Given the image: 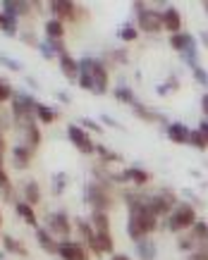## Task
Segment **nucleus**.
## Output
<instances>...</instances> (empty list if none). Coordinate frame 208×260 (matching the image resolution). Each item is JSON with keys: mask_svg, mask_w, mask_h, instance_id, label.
<instances>
[{"mask_svg": "<svg viewBox=\"0 0 208 260\" xmlns=\"http://www.w3.org/2000/svg\"><path fill=\"white\" fill-rule=\"evenodd\" d=\"M12 119H15L19 132L36 124V101L29 98V95L15 93V98H12Z\"/></svg>", "mask_w": 208, "mask_h": 260, "instance_id": "f257e3e1", "label": "nucleus"}, {"mask_svg": "<svg viewBox=\"0 0 208 260\" xmlns=\"http://www.w3.org/2000/svg\"><path fill=\"white\" fill-rule=\"evenodd\" d=\"M196 210H194V205L189 203H177L175 210L168 215V222H165V227L172 232V234H180V232H189V229L196 224Z\"/></svg>", "mask_w": 208, "mask_h": 260, "instance_id": "f03ea898", "label": "nucleus"}, {"mask_svg": "<svg viewBox=\"0 0 208 260\" xmlns=\"http://www.w3.org/2000/svg\"><path fill=\"white\" fill-rule=\"evenodd\" d=\"M79 67H81V74H86L88 79L94 81V93L96 95L108 93V70H105V64L101 60L84 57V60H79Z\"/></svg>", "mask_w": 208, "mask_h": 260, "instance_id": "7ed1b4c3", "label": "nucleus"}, {"mask_svg": "<svg viewBox=\"0 0 208 260\" xmlns=\"http://www.w3.org/2000/svg\"><path fill=\"white\" fill-rule=\"evenodd\" d=\"M86 201L91 205V210L94 213H108L112 205V196H110V189H108V184L105 181H88L86 186Z\"/></svg>", "mask_w": 208, "mask_h": 260, "instance_id": "20e7f679", "label": "nucleus"}, {"mask_svg": "<svg viewBox=\"0 0 208 260\" xmlns=\"http://www.w3.org/2000/svg\"><path fill=\"white\" fill-rule=\"evenodd\" d=\"M175 205H177V196L168 189H163L160 193H156V196H148V201H146V208H148L156 217H168V215L175 210Z\"/></svg>", "mask_w": 208, "mask_h": 260, "instance_id": "39448f33", "label": "nucleus"}, {"mask_svg": "<svg viewBox=\"0 0 208 260\" xmlns=\"http://www.w3.org/2000/svg\"><path fill=\"white\" fill-rule=\"evenodd\" d=\"M67 136H70V141L74 143V148L84 153V155H94L96 153V143L91 141V136L84 132V126L79 124H70L67 126Z\"/></svg>", "mask_w": 208, "mask_h": 260, "instance_id": "423d86ee", "label": "nucleus"}, {"mask_svg": "<svg viewBox=\"0 0 208 260\" xmlns=\"http://www.w3.org/2000/svg\"><path fill=\"white\" fill-rule=\"evenodd\" d=\"M136 29H141V31H146V34L163 31V12L146 8L141 15H136Z\"/></svg>", "mask_w": 208, "mask_h": 260, "instance_id": "0eeeda50", "label": "nucleus"}, {"mask_svg": "<svg viewBox=\"0 0 208 260\" xmlns=\"http://www.w3.org/2000/svg\"><path fill=\"white\" fill-rule=\"evenodd\" d=\"M50 12H53V19H60V22H77V15H79V5H74V3H70V0H53V3H48Z\"/></svg>", "mask_w": 208, "mask_h": 260, "instance_id": "6e6552de", "label": "nucleus"}, {"mask_svg": "<svg viewBox=\"0 0 208 260\" xmlns=\"http://www.w3.org/2000/svg\"><path fill=\"white\" fill-rule=\"evenodd\" d=\"M48 232L57 239V241H60V239L67 241L70 234H72V220H70L65 213H53L48 220Z\"/></svg>", "mask_w": 208, "mask_h": 260, "instance_id": "1a4fd4ad", "label": "nucleus"}, {"mask_svg": "<svg viewBox=\"0 0 208 260\" xmlns=\"http://www.w3.org/2000/svg\"><path fill=\"white\" fill-rule=\"evenodd\" d=\"M57 255L63 260H88L86 248H84V244H79V241H60Z\"/></svg>", "mask_w": 208, "mask_h": 260, "instance_id": "9d476101", "label": "nucleus"}, {"mask_svg": "<svg viewBox=\"0 0 208 260\" xmlns=\"http://www.w3.org/2000/svg\"><path fill=\"white\" fill-rule=\"evenodd\" d=\"M163 31H170V36H175V34H182V15H180V10L168 5L165 12H163Z\"/></svg>", "mask_w": 208, "mask_h": 260, "instance_id": "9b49d317", "label": "nucleus"}, {"mask_svg": "<svg viewBox=\"0 0 208 260\" xmlns=\"http://www.w3.org/2000/svg\"><path fill=\"white\" fill-rule=\"evenodd\" d=\"M34 8H39V3H24V0H5L3 3V12L12 17H24Z\"/></svg>", "mask_w": 208, "mask_h": 260, "instance_id": "f8f14e48", "label": "nucleus"}, {"mask_svg": "<svg viewBox=\"0 0 208 260\" xmlns=\"http://www.w3.org/2000/svg\"><path fill=\"white\" fill-rule=\"evenodd\" d=\"M60 72L65 74L67 81H79V74H81V67H79V60H74L70 53L60 57Z\"/></svg>", "mask_w": 208, "mask_h": 260, "instance_id": "ddd939ff", "label": "nucleus"}, {"mask_svg": "<svg viewBox=\"0 0 208 260\" xmlns=\"http://www.w3.org/2000/svg\"><path fill=\"white\" fill-rule=\"evenodd\" d=\"M36 241H39L41 248L46 253H50V255H55L57 248H60V241L50 234L48 229H43V227H36Z\"/></svg>", "mask_w": 208, "mask_h": 260, "instance_id": "4468645a", "label": "nucleus"}, {"mask_svg": "<svg viewBox=\"0 0 208 260\" xmlns=\"http://www.w3.org/2000/svg\"><path fill=\"white\" fill-rule=\"evenodd\" d=\"M170 48L172 50H177V53H187V50H192V48H196V39H194L192 34H175V36H170Z\"/></svg>", "mask_w": 208, "mask_h": 260, "instance_id": "2eb2a0df", "label": "nucleus"}, {"mask_svg": "<svg viewBox=\"0 0 208 260\" xmlns=\"http://www.w3.org/2000/svg\"><path fill=\"white\" fill-rule=\"evenodd\" d=\"M122 179H125V184H136V186H144V184H148V181H151V174L146 172V170H141V167H127V170L122 172Z\"/></svg>", "mask_w": 208, "mask_h": 260, "instance_id": "dca6fc26", "label": "nucleus"}, {"mask_svg": "<svg viewBox=\"0 0 208 260\" xmlns=\"http://www.w3.org/2000/svg\"><path fill=\"white\" fill-rule=\"evenodd\" d=\"M168 139L172 143H189V126L182 122H170L168 124Z\"/></svg>", "mask_w": 208, "mask_h": 260, "instance_id": "f3484780", "label": "nucleus"}, {"mask_svg": "<svg viewBox=\"0 0 208 260\" xmlns=\"http://www.w3.org/2000/svg\"><path fill=\"white\" fill-rule=\"evenodd\" d=\"M32 155H34V150H29L26 146H22V143H19V146L12 150V160H15L12 165H15L17 170H26V167H29V162H32Z\"/></svg>", "mask_w": 208, "mask_h": 260, "instance_id": "a211bd4d", "label": "nucleus"}, {"mask_svg": "<svg viewBox=\"0 0 208 260\" xmlns=\"http://www.w3.org/2000/svg\"><path fill=\"white\" fill-rule=\"evenodd\" d=\"M22 146H26L29 150H36L41 146V129L36 124L26 126L24 132H22Z\"/></svg>", "mask_w": 208, "mask_h": 260, "instance_id": "6ab92c4d", "label": "nucleus"}, {"mask_svg": "<svg viewBox=\"0 0 208 260\" xmlns=\"http://www.w3.org/2000/svg\"><path fill=\"white\" fill-rule=\"evenodd\" d=\"M91 227L96 234H110V217L108 213H91Z\"/></svg>", "mask_w": 208, "mask_h": 260, "instance_id": "aec40b11", "label": "nucleus"}, {"mask_svg": "<svg viewBox=\"0 0 208 260\" xmlns=\"http://www.w3.org/2000/svg\"><path fill=\"white\" fill-rule=\"evenodd\" d=\"M15 210H17V215L22 217V220L29 224V227H39V220H36V213H34V208L29 203H24V201H19V203L15 205Z\"/></svg>", "mask_w": 208, "mask_h": 260, "instance_id": "412c9836", "label": "nucleus"}, {"mask_svg": "<svg viewBox=\"0 0 208 260\" xmlns=\"http://www.w3.org/2000/svg\"><path fill=\"white\" fill-rule=\"evenodd\" d=\"M24 203H29L32 208L41 203V189H39V184H36L34 179H29L24 184Z\"/></svg>", "mask_w": 208, "mask_h": 260, "instance_id": "4be33fe9", "label": "nucleus"}, {"mask_svg": "<svg viewBox=\"0 0 208 260\" xmlns=\"http://www.w3.org/2000/svg\"><path fill=\"white\" fill-rule=\"evenodd\" d=\"M136 255L141 260H153L156 258V244H153L151 239H141L136 244Z\"/></svg>", "mask_w": 208, "mask_h": 260, "instance_id": "5701e85b", "label": "nucleus"}, {"mask_svg": "<svg viewBox=\"0 0 208 260\" xmlns=\"http://www.w3.org/2000/svg\"><path fill=\"white\" fill-rule=\"evenodd\" d=\"M0 241H3V246H5V251H8V253H15V255H17V253H19V255H26V246L22 244V241H17L15 237L5 234Z\"/></svg>", "mask_w": 208, "mask_h": 260, "instance_id": "b1692460", "label": "nucleus"}, {"mask_svg": "<svg viewBox=\"0 0 208 260\" xmlns=\"http://www.w3.org/2000/svg\"><path fill=\"white\" fill-rule=\"evenodd\" d=\"M189 146L199 150H206L208 148V132H201V129H192L189 132Z\"/></svg>", "mask_w": 208, "mask_h": 260, "instance_id": "393cba45", "label": "nucleus"}, {"mask_svg": "<svg viewBox=\"0 0 208 260\" xmlns=\"http://www.w3.org/2000/svg\"><path fill=\"white\" fill-rule=\"evenodd\" d=\"M57 112L50 110L48 105H43V103H36V119H39L41 124H50V122H55Z\"/></svg>", "mask_w": 208, "mask_h": 260, "instance_id": "a878e982", "label": "nucleus"}, {"mask_svg": "<svg viewBox=\"0 0 208 260\" xmlns=\"http://www.w3.org/2000/svg\"><path fill=\"white\" fill-rule=\"evenodd\" d=\"M0 196L10 201L12 198V181H10L8 172H5V167H3V158H0Z\"/></svg>", "mask_w": 208, "mask_h": 260, "instance_id": "bb28decb", "label": "nucleus"}, {"mask_svg": "<svg viewBox=\"0 0 208 260\" xmlns=\"http://www.w3.org/2000/svg\"><path fill=\"white\" fill-rule=\"evenodd\" d=\"M96 153L101 155V162H103V165H110V162H120V160H122L120 153H115V150L105 148V146H101V143H96Z\"/></svg>", "mask_w": 208, "mask_h": 260, "instance_id": "cd10ccee", "label": "nucleus"}, {"mask_svg": "<svg viewBox=\"0 0 208 260\" xmlns=\"http://www.w3.org/2000/svg\"><path fill=\"white\" fill-rule=\"evenodd\" d=\"M134 112L141 119H146V122H165V117H163V115H158V112H153V110H148V108H144L141 103H136V105H134Z\"/></svg>", "mask_w": 208, "mask_h": 260, "instance_id": "c85d7f7f", "label": "nucleus"}, {"mask_svg": "<svg viewBox=\"0 0 208 260\" xmlns=\"http://www.w3.org/2000/svg\"><path fill=\"white\" fill-rule=\"evenodd\" d=\"M46 34H48V39H63L65 24L60 22V19H48V22H46Z\"/></svg>", "mask_w": 208, "mask_h": 260, "instance_id": "c756f323", "label": "nucleus"}, {"mask_svg": "<svg viewBox=\"0 0 208 260\" xmlns=\"http://www.w3.org/2000/svg\"><path fill=\"white\" fill-rule=\"evenodd\" d=\"M112 95H115L117 101H125L127 105H132V108L139 103V98H136V95L132 93V88H127V86H117L115 91H112Z\"/></svg>", "mask_w": 208, "mask_h": 260, "instance_id": "7c9ffc66", "label": "nucleus"}, {"mask_svg": "<svg viewBox=\"0 0 208 260\" xmlns=\"http://www.w3.org/2000/svg\"><path fill=\"white\" fill-rule=\"evenodd\" d=\"M0 29H3L5 34H10V36H15L17 34V17L3 12V24H0Z\"/></svg>", "mask_w": 208, "mask_h": 260, "instance_id": "2f4dec72", "label": "nucleus"}, {"mask_svg": "<svg viewBox=\"0 0 208 260\" xmlns=\"http://www.w3.org/2000/svg\"><path fill=\"white\" fill-rule=\"evenodd\" d=\"M46 46L50 48V53H53V55H57V57L67 55V48H65L63 39H48V41H46Z\"/></svg>", "mask_w": 208, "mask_h": 260, "instance_id": "473e14b6", "label": "nucleus"}, {"mask_svg": "<svg viewBox=\"0 0 208 260\" xmlns=\"http://www.w3.org/2000/svg\"><path fill=\"white\" fill-rule=\"evenodd\" d=\"M136 36H139V29H136V26H132V24H125V26L120 29V39L125 41V43L136 41Z\"/></svg>", "mask_w": 208, "mask_h": 260, "instance_id": "72a5a7b5", "label": "nucleus"}, {"mask_svg": "<svg viewBox=\"0 0 208 260\" xmlns=\"http://www.w3.org/2000/svg\"><path fill=\"white\" fill-rule=\"evenodd\" d=\"M65 186H67V174L57 172L55 177H53V191H55V196H60V193H63Z\"/></svg>", "mask_w": 208, "mask_h": 260, "instance_id": "f704fd0d", "label": "nucleus"}, {"mask_svg": "<svg viewBox=\"0 0 208 260\" xmlns=\"http://www.w3.org/2000/svg\"><path fill=\"white\" fill-rule=\"evenodd\" d=\"M12 98H15V93H12V86H10L8 81L0 79V105H3V103H8V101H12Z\"/></svg>", "mask_w": 208, "mask_h": 260, "instance_id": "c9c22d12", "label": "nucleus"}, {"mask_svg": "<svg viewBox=\"0 0 208 260\" xmlns=\"http://www.w3.org/2000/svg\"><path fill=\"white\" fill-rule=\"evenodd\" d=\"M96 237H98V246H101V251H103V253H112L115 241H112L110 234H96Z\"/></svg>", "mask_w": 208, "mask_h": 260, "instance_id": "e433bc0d", "label": "nucleus"}, {"mask_svg": "<svg viewBox=\"0 0 208 260\" xmlns=\"http://www.w3.org/2000/svg\"><path fill=\"white\" fill-rule=\"evenodd\" d=\"M192 74H194V79L199 81L201 86H208V72L203 70L201 64H199V67H194V70H192Z\"/></svg>", "mask_w": 208, "mask_h": 260, "instance_id": "4c0bfd02", "label": "nucleus"}, {"mask_svg": "<svg viewBox=\"0 0 208 260\" xmlns=\"http://www.w3.org/2000/svg\"><path fill=\"white\" fill-rule=\"evenodd\" d=\"M0 62L5 64L8 70H19V67H22V64L17 62V60H12V57H5V55H0Z\"/></svg>", "mask_w": 208, "mask_h": 260, "instance_id": "58836bf2", "label": "nucleus"}, {"mask_svg": "<svg viewBox=\"0 0 208 260\" xmlns=\"http://www.w3.org/2000/svg\"><path fill=\"white\" fill-rule=\"evenodd\" d=\"M79 86L84 88V91H94V81L88 79L86 74H79Z\"/></svg>", "mask_w": 208, "mask_h": 260, "instance_id": "ea45409f", "label": "nucleus"}, {"mask_svg": "<svg viewBox=\"0 0 208 260\" xmlns=\"http://www.w3.org/2000/svg\"><path fill=\"white\" fill-rule=\"evenodd\" d=\"M79 124H84V126H86V129H94L96 134H101V132H103V129H101V124H96L94 119H86V117H84V119H81V122H79Z\"/></svg>", "mask_w": 208, "mask_h": 260, "instance_id": "a19ab883", "label": "nucleus"}, {"mask_svg": "<svg viewBox=\"0 0 208 260\" xmlns=\"http://www.w3.org/2000/svg\"><path fill=\"white\" fill-rule=\"evenodd\" d=\"M196 251L208 253V234H203V237L199 239V244H196Z\"/></svg>", "mask_w": 208, "mask_h": 260, "instance_id": "79ce46f5", "label": "nucleus"}, {"mask_svg": "<svg viewBox=\"0 0 208 260\" xmlns=\"http://www.w3.org/2000/svg\"><path fill=\"white\" fill-rule=\"evenodd\" d=\"M19 39L24 41V43H29V46H34V48H36V36H34V34L24 31V34H19Z\"/></svg>", "mask_w": 208, "mask_h": 260, "instance_id": "37998d69", "label": "nucleus"}, {"mask_svg": "<svg viewBox=\"0 0 208 260\" xmlns=\"http://www.w3.org/2000/svg\"><path fill=\"white\" fill-rule=\"evenodd\" d=\"M187 260H208V253L194 251V253H189V258H187Z\"/></svg>", "mask_w": 208, "mask_h": 260, "instance_id": "c03bdc74", "label": "nucleus"}, {"mask_svg": "<svg viewBox=\"0 0 208 260\" xmlns=\"http://www.w3.org/2000/svg\"><path fill=\"white\" fill-rule=\"evenodd\" d=\"M201 110H203V115H206V119H208V91L201 95Z\"/></svg>", "mask_w": 208, "mask_h": 260, "instance_id": "a18cd8bd", "label": "nucleus"}, {"mask_svg": "<svg viewBox=\"0 0 208 260\" xmlns=\"http://www.w3.org/2000/svg\"><path fill=\"white\" fill-rule=\"evenodd\" d=\"M39 50H41V53H43V57H48V60H53V57H55V55H53V53H50V48L46 46V43H41V46H39Z\"/></svg>", "mask_w": 208, "mask_h": 260, "instance_id": "49530a36", "label": "nucleus"}, {"mask_svg": "<svg viewBox=\"0 0 208 260\" xmlns=\"http://www.w3.org/2000/svg\"><path fill=\"white\" fill-rule=\"evenodd\" d=\"M101 119H103L105 124H110V126H115V129H122V126H120V124H117V122H115V119H112V117H108V115H103V117H101Z\"/></svg>", "mask_w": 208, "mask_h": 260, "instance_id": "de8ad7c7", "label": "nucleus"}, {"mask_svg": "<svg viewBox=\"0 0 208 260\" xmlns=\"http://www.w3.org/2000/svg\"><path fill=\"white\" fill-rule=\"evenodd\" d=\"M110 260H132V258H129V255H125V253H112Z\"/></svg>", "mask_w": 208, "mask_h": 260, "instance_id": "09e8293b", "label": "nucleus"}, {"mask_svg": "<svg viewBox=\"0 0 208 260\" xmlns=\"http://www.w3.org/2000/svg\"><path fill=\"white\" fill-rule=\"evenodd\" d=\"M5 155V136H3V132H0V158Z\"/></svg>", "mask_w": 208, "mask_h": 260, "instance_id": "8fccbe9b", "label": "nucleus"}, {"mask_svg": "<svg viewBox=\"0 0 208 260\" xmlns=\"http://www.w3.org/2000/svg\"><path fill=\"white\" fill-rule=\"evenodd\" d=\"M201 41H203V46H208V31H206V34H201Z\"/></svg>", "mask_w": 208, "mask_h": 260, "instance_id": "3c124183", "label": "nucleus"}, {"mask_svg": "<svg viewBox=\"0 0 208 260\" xmlns=\"http://www.w3.org/2000/svg\"><path fill=\"white\" fill-rule=\"evenodd\" d=\"M203 10H206V12H208V0H206V3H203Z\"/></svg>", "mask_w": 208, "mask_h": 260, "instance_id": "603ef678", "label": "nucleus"}, {"mask_svg": "<svg viewBox=\"0 0 208 260\" xmlns=\"http://www.w3.org/2000/svg\"><path fill=\"white\" fill-rule=\"evenodd\" d=\"M0 224H3V215H0Z\"/></svg>", "mask_w": 208, "mask_h": 260, "instance_id": "864d4df0", "label": "nucleus"}]
</instances>
